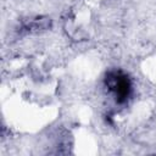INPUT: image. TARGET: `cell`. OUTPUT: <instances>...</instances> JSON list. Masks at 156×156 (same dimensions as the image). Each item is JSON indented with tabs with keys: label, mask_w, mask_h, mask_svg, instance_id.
Listing matches in <instances>:
<instances>
[{
	"label": "cell",
	"mask_w": 156,
	"mask_h": 156,
	"mask_svg": "<svg viewBox=\"0 0 156 156\" xmlns=\"http://www.w3.org/2000/svg\"><path fill=\"white\" fill-rule=\"evenodd\" d=\"M106 84L115 93L118 102H124L128 99L130 93V82L128 77L117 72H111L106 76Z\"/></svg>",
	"instance_id": "obj_1"
}]
</instances>
